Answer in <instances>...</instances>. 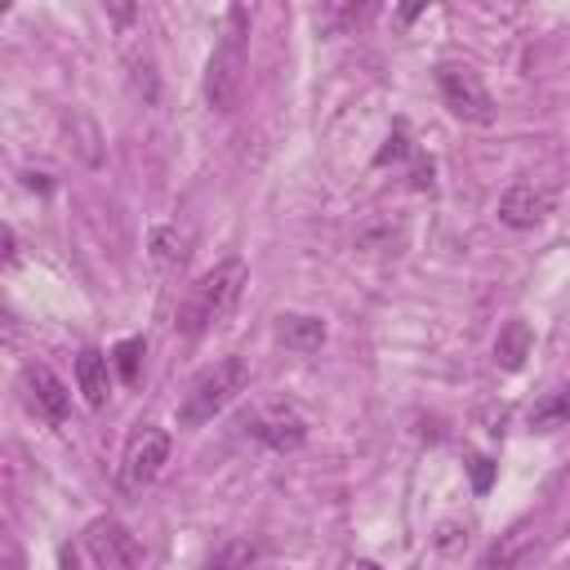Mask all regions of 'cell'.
<instances>
[{
  "label": "cell",
  "mask_w": 570,
  "mask_h": 570,
  "mask_svg": "<svg viewBox=\"0 0 570 570\" xmlns=\"http://www.w3.org/2000/svg\"><path fill=\"white\" fill-rule=\"evenodd\" d=\"M552 209V196L543 191V187H534V183H512L503 196H499V223H508V227H534V223H543V214Z\"/></svg>",
  "instance_id": "9c48e42d"
},
{
  "label": "cell",
  "mask_w": 570,
  "mask_h": 570,
  "mask_svg": "<svg viewBox=\"0 0 570 570\" xmlns=\"http://www.w3.org/2000/svg\"><path fill=\"white\" fill-rule=\"evenodd\" d=\"M22 392H27V405H31L45 423H62L67 410H71V392H67V383H62L49 365H27V370H22Z\"/></svg>",
  "instance_id": "52a82bcc"
},
{
  "label": "cell",
  "mask_w": 570,
  "mask_h": 570,
  "mask_svg": "<svg viewBox=\"0 0 570 570\" xmlns=\"http://www.w3.org/2000/svg\"><path fill=\"white\" fill-rule=\"evenodd\" d=\"M169 463V432L165 428H138L129 441H125V459H120V481L129 490H142L160 476V468Z\"/></svg>",
  "instance_id": "8992f818"
},
{
  "label": "cell",
  "mask_w": 570,
  "mask_h": 570,
  "mask_svg": "<svg viewBox=\"0 0 570 570\" xmlns=\"http://www.w3.org/2000/svg\"><path fill=\"white\" fill-rule=\"evenodd\" d=\"M138 356H142V338H125V343H116L111 361H116V370H120L125 383H138Z\"/></svg>",
  "instance_id": "9a60e30c"
},
{
  "label": "cell",
  "mask_w": 570,
  "mask_h": 570,
  "mask_svg": "<svg viewBox=\"0 0 570 570\" xmlns=\"http://www.w3.org/2000/svg\"><path fill=\"white\" fill-rule=\"evenodd\" d=\"M85 552H89L94 570H138V566H142L138 539H134L120 521H111V517L89 521V530H85Z\"/></svg>",
  "instance_id": "5b68a950"
},
{
  "label": "cell",
  "mask_w": 570,
  "mask_h": 570,
  "mask_svg": "<svg viewBox=\"0 0 570 570\" xmlns=\"http://www.w3.org/2000/svg\"><path fill=\"white\" fill-rule=\"evenodd\" d=\"M525 352H530V325H525V321H512V325L499 334V343H494V356H499L508 370H517V365L525 361Z\"/></svg>",
  "instance_id": "4fadbf2b"
},
{
  "label": "cell",
  "mask_w": 570,
  "mask_h": 570,
  "mask_svg": "<svg viewBox=\"0 0 570 570\" xmlns=\"http://www.w3.org/2000/svg\"><path fill=\"white\" fill-rule=\"evenodd\" d=\"M276 334H281V343L294 347V352H312V347L325 343V325H321L316 316H281V321H276Z\"/></svg>",
  "instance_id": "8fae6325"
},
{
  "label": "cell",
  "mask_w": 570,
  "mask_h": 570,
  "mask_svg": "<svg viewBox=\"0 0 570 570\" xmlns=\"http://www.w3.org/2000/svg\"><path fill=\"white\" fill-rule=\"evenodd\" d=\"M245 428H249L263 445H272V450H298L303 436H307V423H303L289 405H267V410L249 414Z\"/></svg>",
  "instance_id": "ba28073f"
},
{
  "label": "cell",
  "mask_w": 570,
  "mask_h": 570,
  "mask_svg": "<svg viewBox=\"0 0 570 570\" xmlns=\"http://www.w3.org/2000/svg\"><path fill=\"white\" fill-rule=\"evenodd\" d=\"M436 89H441L450 116H459V120H468V125H490V120L499 116L494 94L481 85V76H476L472 67H450V62L436 67Z\"/></svg>",
  "instance_id": "277c9868"
},
{
  "label": "cell",
  "mask_w": 570,
  "mask_h": 570,
  "mask_svg": "<svg viewBox=\"0 0 570 570\" xmlns=\"http://www.w3.org/2000/svg\"><path fill=\"white\" fill-rule=\"evenodd\" d=\"M249 561H254V543L236 539V543H223V548L214 552L209 570H249Z\"/></svg>",
  "instance_id": "5bb4252c"
},
{
  "label": "cell",
  "mask_w": 570,
  "mask_h": 570,
  "mask_svg": "<svg viewBox=\"0 0 570 570\" xmlns=\"http://www.w3.org/2000/svg\"><path fill=\"white\" fill-rule=\"evenodd\" d=\"M240 289H245V263H240V258H223V263H214V267L187 289V298L178 303V316H174L178 334L196 338V334L214 330V325L236 307Z\"/></svg>",
  "instance_id": "6da1fadb"
},
{
  "label": "cell",
  "mask_w": 570,
  "mask_h": 570,
  "mask_svg": "<svg viewBox=\"0 0 570 570\" xmlns=\"http://www.w3.org/2000/svg\"><path fill=\"white\" fill-rule=\"evenodd\" d=\"M245 67H249V53H245V13L232 9V13H227V31H223V40L214 45L209 67H205V102H209L214 111H232V107L240 102Z\"/></svg>",
  "instance_id": "3957f363"
},
{
  "label": "cell",
  "mask_w": 570,
  "mask_h": 570,
  "mask_svg": "<svg viewBox=\"0 0 570 570\" xmlns=\"http://www.w3.org/2000/svg\"><path fill=\"white\" fill-rule=\"evenodd\" d=\"M561 423H570V387L548 392V396L530 410V428H534V432H548V428H561Z\"/></svg>",
  "instance_id": "7c38bea8"
},
{
  "label": "cell",
  "mask_w": 570,
  "mask_h": 570,
  "mask_svg": "<svg viewBox=\"0 0 570 570\" xmlns=\"http://www.w3.org/2000/svg\"><path fill=\"white\" fill-rule=\"evenodd\" d=\"M245 383H249V365H245L240 356L214 361V365L200 370V374L191 379V387L183 392V401H178V423H183V428L209 423L218 410H227V405L245 392Z\"/></svg>",
  "instance_id": "7a4b0ae2"
},
{
  "label": "cell",
  "mask_w": 570,
  "mask_h": 570,
  "mask_svg": "<svg viewBox=\"0 0 570 570\" xmlns=\"http://www.w3.org/2000/svg\"><path fill=\"white\" fill-rule=\"evenodd\" d=\"M0 570H27V561H22V548H18L13 539H4V561H0Z\"/></svg>",
  "instance_id": "2e32d148"
},
{
  "label": "cell",
  "mask_w": 570,
  "mask_h": 570,
  "mask_svg": "<svg viewBox=\"0 0 570 570\" xmlns=\"http://www.w3.org/2000/svg\"><path fill=\"white\" fill-rule=\"evenodd\" d=\"M111 361L98 352V347H85L80 356H76V383H80V392H85V401L98 410V405H107V396H111V370H107Z\"/></svg>",
  "instance_id": "30bf717a"
},
{
  "label": "cell",
  "mask_w": 570,
  "mask_h": 570,
  "mask_svg": "<svg viewBox=\"0 0 570 570\" xmlns=\"http://www.w3.org/2000/svg\"><path fill=\"white\" fill-rule=\"evenodd\" d=\"M485 485H490V463L476 459V490H485Z\"/></svg>",
  "instance_id": "e0dca14e"
},
{
  "label": "cell",
  "mask_w": 570,
  "mask_h": 570,
  "mask_svg": "<svg viewBox=\"0 0 570 570\" xmlns=\"http://www.w3.org/2000/svg\"><path fill=\"white\" fill-rule=\"evenodd\" d=\"M62 570H80V566H76V552H71V548H62Z\"/></svg>",
  "instance_id": "ac0fdd59"
}]
</instances>
